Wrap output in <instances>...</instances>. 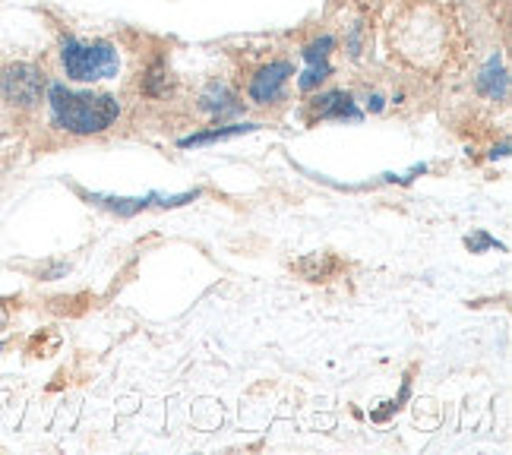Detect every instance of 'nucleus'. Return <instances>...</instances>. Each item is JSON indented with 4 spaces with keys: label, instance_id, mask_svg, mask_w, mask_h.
I'll return each mask as SVG.
<instances>
[{
    "label": "nucleus",
    "instance_id": "6ab92c4d",
    "mask_svg": "<svg viewBox=\"0 0 512 455\" xmlns=\"http://www.w3.org/2000/svg\"><path fill=\"white\" fill-rule=\"evenodd\" d=\"M0 354H4V342H0Z\"/></svg>",
    "mask_w": 512,
    "mask_h": 455
},
{
    "label": "nucleus",
    "instance_id": "a211bd4d",
    "mask_svg": "<svg viewBox=\"0 0 512 455\" xmlns=\"http://www.w3.org/2000/svg\"><path fill=\"white\" fill-rule=\"evenodd\" d=\"M7 140V133H4V127H0V143H4Z\"/></svg>",
    "mask_w": 512,
    "mask_h": 455
},
{
    "label": "nucleus",
    "instance_id": "f8f14e48",
    "mask_svg": "<svg viewBox=\"0 0 512 455\" xmlns=\"http://www.w3.org/2000/svg\"><path fill=\"white\" fill-rule=\"evenodd\" d=\"M342 45H345L348 61H361V57H367V51H370V26H367V19H354V23L342 35Z\"/></svg>",
    "mask_w": 512,
    "mask_h": 455
},
{
    "label": "nucleus",
    "instance_id": "7ed1b4c3",
    "mask_svg": "<svg viewBox=\"0 0 512 455\" xmlns=\"http://www.w3.org/2000/svg\"><path fill=\"white\" fill-rule=\"evenodd\" d=\"M57 67L76 86H95L117 79L124 67L121 45L111 38H83V35H64L57 42Z\"/></svg>",
    "mask_w": 512,
    "mask_h": 455
},
{
    "label": "nucleus",
    "instance_id": "dca6fc26",
    "mask_svg": "<svg viewBox=\"0 0 512 455\" xmlns=\"http://www.w3.org/2000/svg\"><path fill=\"white\" fill-rule=\"evenodd\" d=\"M383 108H386V98H383L380 92H370V95H367V111H370V114H380Z\"/></svg>",
    "mask_w": 512,
    "mask_h": 455
},
{
    "label": "nucleus",
    "instance_id": "20e7f679",
    "mask_svg": "<svg viewBox=\"0 0 512 455\" xmlns=\"http://www.w3.org/2000/svg\"><path fill=\"white\" fill-rule=\"evenodd\" d=\"M48 73L35 61H4L0 64V108L10 114H35L45 105Z\"/></svg>",
    "mask_w": 512,
    "mask_h": 455
},
{
    "label": "nucleus",
    "instance_id": "9d476101",
    "mask_svg": "<svg viewBox=\"0 0 512 455\" xmlns=\"http://www.w3.org/2000/svg\"><path fill=\"white\" fill-rule=\"evenodd\" d=\"M260 124H212L206 130H196L184 140H177L181 149H200V146H212V143H222V140H234V136H244V133H256Z\"/></svg>",
    "mask_w": 512,
    "mask_h": 455
},
{
    "label": "nucleus",
    "instance_id": "6e6552de",
    "mask_svg": "<svg viewBox=\"0 0 512 455\" xmlns=\"http://www.w3.org/2000/svg\"><path fill=\"white\" fill-rule=\"evenodd\" d=\"M196 105H200V111L212 124H228L231 117H241L247 108L244 95L234 92L225 79H212V83L200 92V98H196Z\"/></svg>",
    "mask_w": 512,
    "mask_h": 455
},
{
    "label": "nucleus",
    "instance_id": "9b49d317",
    "mask_svg": "<svg viewBox=\"0 0 512 455\" xmlns=\"http://www.w3.org/2000/svg\"><path fill=\"white\" fill-rule=\"evenodd\" d=\"M174 86L177 83H174V76H171V70H168V64L162 61V57L149 64V70L143 73V83H140L146 98H168L174 92Z\"/></svg>",
    "mask_w": 512,
    "mask_h": 455
},
{
    "label": "nucleus",
    "instance_id": "f3484780",
    "mask_svg": "<svg viewBox=\"0 0 512 455\" xmlns=\"http://www.w3.org/2000/svg\"><path fill=\"white\" fill-rule=\"evenodd\" d=\"M4 323H7V310L0 307V329H4Z\"/></svg>",
    "mask_w": 512,
    "mask_h": 455
},
{
    "label": "nucleus",
    "instance_id": "2eb2a0df",
    "mask_svg": "<svg viewBox=\"0 0 512 455\" xmlns=\"http://www.w3.org/2000/svg\"><path fill=\"white\" fill-rule=\"evenodd\" d=\"M468 247H471V253H478V250H484V247H497V241L490 234H484V231H478L475 237H468L465 241Z\"/></svg>",
    "mask_w": 512,
    "mask_h": 455
},
{
    "label": "nucleus",
    "instance_id": "1a4fd4ad",
    "mask_svg": "<svg viewBox=\"0 0 512 455\" xmlns=\"http://www.w3.org/2000/svg\"><path fill=\"white\" fill-rule=\"evenodd\" d=\"M475 89L490 105H506L509 102V70H506V61L500 54L487 57V64L475 76Z\"/></svg>",
    "mask_w": 512,
    "mask_h": 455
},
{
    "label": "nucleus",
    "instance_id": "ddd939ff",
    "mask_svg": "<svg viewBox=\"0 0 512 455\" xmlns=\"http://www.w3.org/2000/svg\"><path fill=\"white\" fill-rule=\"evenodd\" d=\"M339 48V38L332 32H323L317 38H310V42L301 48V61L304 64H320V61H332V54Z\"/></svg>",
    "mask_w": 512,
    "mask_h": 455
},
{
    "label": "nucleus",
    "instance_id": "4468645a",
    "mask_svg": "<svg viewBox=\"0 0 512 455\" xmlns=\"http://www.w3.org/2000/svg\"><path fill=\"white\" fill-rule=\"evenodd\" d=\"M336 73L332 70V61H320V64H307V70L298 76V92H304V95H310V92H317L326 79Z\"/></svg>",
    "mask_w": 512,
    "mask_h": 455
},
{
    "label": "nucleus",
    "instance_id": "423d86ee",
    "mask_svg": "<svg viewBox=\"0 0 512 455\" xmlns=\"http://www.w3.org/2000/svg\"><path fill=\"white\" fill-rule=\"evenodd\" d=\"M80 196H86V200L98 209H108L114 215H121V219H130V215L136 212H146L152 206L159 209H177V206H187L193 200H200V190L193 193H146V196H105V193H86L80 190Z\"/></svg>",
    "mask_w": 512,
    "mask_h": 455
},
{
    "label": "nucleus",
    "instance_id": "f03ea898",
    "mask_svg": "<svg viewBox=\"0 0 512 455\" xmlns=\"http://www.w3.org/2000/svg\"><path fill=\"white\" fill-rule=\"evenodd\" d=\"M45 108L51 130L73 136V140H89V136L108 133L124 114L117 95L98 89H73L67 83H48Z\"/></svg>",
    "mask_w": 512,
    "mask_h": 455
},
{
    "label": "nucleus",
    "instance_id": "0eeeda50",
    "mask_svg": "<svg viewBox=\"0 0 512 455\" xmlns=\"http://www.w3.org/2000/svg\"><path fill=\"white\" fill-rule=\"evenodd\" d=\"M304 121L307 124H326V121L361 124L364 111L354 102V95L348 89H326V92L317 89V95H310L304 102Z\"/></svg>",
    "mask_w": 512,
    "mask_h": 455
},
{
    "label": "nucleus",
    "instance_id": "39448f33",
    "mask_svg": "<svg viewBox=\"0 0 512 455\" xmlns=\"http://www.w3.org/2000/svg\"><path fill=\"white\" fill-rule=\"evenodd\" d=\"M291 76H298V73H294V64L285 61V57H272V61L256 64L247 73V83H244L247 102L256 108H279L288 98Z\"/></svg>",
    "mask_w": 512,
    "mask_h": 455
},
{
    "label": "nucleus",
    "instance_id": "f257e3e1",
    "mask_svg": "<svg viewBox=\"0 0 512 455\" xmlns=\"http://www.w3.org/2000/svg\"><path fill=\"white\" fill-rule=\"evenodd\" d=\"M386 51L402 70L443 79L468 54V26L452 0H405L386 23Z\"/></svg>",
    "mask_w": 512,
    "mask_h": 455
}]
</instances>
